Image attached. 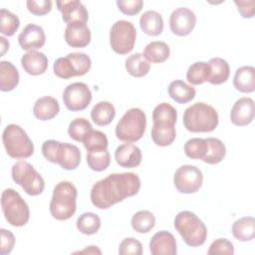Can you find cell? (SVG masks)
Returning <instances> with one entry per match:
<instances>
[{
  "instance_id": "obj_1",
  "label": "cell",
  "mask_w": 255,
  "mask_h": 255,
  "mask_svg": "<svg viewBox=\"0 0 255 255\" xmlns=\"http://www.w3.org/2000/svg\"><path fill=\"white\" fill-rule=\"evenodd\" d=\"M139 188L140 179L135 173H112L93 185L91 201L100 209H108L127 197L137 194Z\"/></svg>"
},
{
  "instance_id": "obj_2",
  "label": "cell",
  "mask_w": 255,
  "mask_h": 255,
  "mask_svg": "<svg viewBox=\"0 0 255 255\" xmlns=\"http://www.w3.org/2000/svg\"><path fill=\"white\" fill-rule=\"evenodd\" d=\"M182 121L188 131L210 132L217 128L219 118L213 107L200 102L191 105L184 111Z\"/></svg>"
},
{
  "instance_id": "obj_3",
  "label": "cell",
  "mask_w": 255,
  "mask_h": 255,
  "mask_svg": "<svg viewBox=\"0 0 255 255\" xmlns=\"http://www.w3.org/2000/svg\"><path fill=\"white\" fill-rule=\"evenodd\" d=\"M44 157L53 163L59 164L63 169L74 170L81 162V151L75 144L60 142L55 139L45 140L42 144Z\"/></svg>"
},
{
  "instance_id": "obj_4",
  "label": "cell",
  "mask_w": 255,
  "mask_h": 255,
  "mask_svg": "<svg viewBox=\"0 0 255 255\" xmlns=\"http://www.w3.org/2000/svg\"><path fill=\"white\" fill-rule=\"evenodd\" d=\"M77 188L72 182H59L54 187L50 202L51 215L57 220L70 219L77 209Z\"/></svg>"
},
{
  "instance_id": "obj_5",
  "label": "cell",
  "mask_w": 255,
  "mask_h": 255,
  "mask_svg": "<svg viewBox=\"0 0 255 255\" xmlns=\"http://www.w3.org/2000/svg\"><path fill=\"white\" fill-rule=\"evenodd\" d=\"M173 224L188 246L198 247L204 244L207 237V228L193 212L186 210L178 212Z\"/></svg>"
},
{
  "instance_id": "obj_6",
  "label": "cell",
  "mask_w": 255,
  "mask_h": 255,
  "mask_svg": "<svg viewBox=\"0 0 255 255\" xmlns=\"http://www.w3.org/2000/svg\"><path fill=\"white\" fill-rule=\"evenodd\" d=\"M146 128V116L138 108L128 110L116 126L117 137L126 142H134L139 140Z\"/></svg>"
},
{
  "instance_id": "obj_7",
  "label": "cell",
  "mask_w": 255,
  "mask_h": 255,
  "mask_svg": "<svg viewBox=\"0 0 255 255\" xmlns=\"http://www.w3.org/2000/svg\"><path fill=\"white\" fill-rule=\"evenodd\" d=\"M6 152L13 158H27L34 153V144L26 131L18 125H8L2 133Z\"/></svg>"
},
{
  "instance_id": "obj_8",
  "label": "cell",
  "mask_w": 255,
  "mask_h": 255,
  "mask_svg": "<svg viewBox=\"0 0 255 255\" xmlns=\"http://www.w3.org/2000/svg\"><path fill=\"white\" fill-rule=\"evenodd\" d=\"M1 207L5 219L15 227L28 223L30 209L26 201L13 188H6L1 195Z\"/></svg>"
},
{
  "instance_id": "obj_9",
  "label": "cell",
  "mask_w": 255,
  "mask_h": 255,
  "mask_svg": "<svg viewBox=\"0 0 255 255\" xmlns=\"http://www.w3.org/2000/svg\"><path fill=\"white\" fill-rule=\"evenodd\" d=\"M12 178L23 190L32 196L39 195L45 188V181L42 175L25 160L17 161L12 166Z\"/></svg>"
},
{
  "instance_id": "obj_10",
  "label": "cell",
  "mask_w": 255,
  "mask_h": 255,
  "mask_svg": "<svg viewBox=\"0 0 255 255\" xmlns=\"http://www.w3.org/2000/svg\"><path fill=\"white\" fill-rule=\"evenodd\" d=\"M92 67L91 58L80 52L70 53L65 57L58 58L53 66L54 74L62 79H70L86 75Z\"/></svg>"
},
{
  "instance_id": "obj_11",
  "label": "cell",
  "mask_w": 255,
  "mask_h": 255,
  "mask_svg": "<svg viewBox=\"0 0 255 255\" xmlns=\"http://www.w3.org/2000/svg\"><path fill=\"white\" fill-rule=\"evenodd\" d=\"M136 39V30L133 24L127 20L115 22L110 31V44L112 49L120 55L132 51Z\"/></svg>"
},
{
  "instance_id": "obj_12",
  "label": "cell",
  "mask_w": 255,
  "mask_h": 255,
  "mask_svg": "<svg viewBox=\"0 0 255 255\" xmlns=\"http://www.w3.org/2000/svg\"><path fill=\"white\" fill-rule=\"evenodd\" d=\"M202 171L198 167L190 164L178 167L173 176L174 186L180 193H194L202 186Z\"/></svg>"
},
{
  "instance_id": "obj_13",
  "label": "cell",
  "mask_w": 255,
  "mask_h": 255,
  "mask_svg": "<svg viewBox=\"0 0 255 255\" xmlns=\"http://www.w3.org/2000/svg\"><path fill=\"white\" fill-rule=\"evenodd\" d=\"M92 101V92L85 83L76 82L66 87L63 93V102L72 112L83 111Z\"/></svg>"
},
{
  "instance_id": "obj_14",
  "label": "cell",
  "mask_w": 255,
  "mask_h": 255,
  "mask_svg": "<svg viewBox=\"0 0 255 255\" xmlns=\"http://www.w3.org/2000/svg\"><path fill=\"white\" fill-rule=\"evenodd\" d=\"M196 24V16L188 8L180 7L172 11L169 17V28L177 36H186L191 33Z\"/></svg>"
},
{
  "instance_id": "obj_15",
  "label": "cell",
  "mask_w": 255,
  "mask_h": 255,
  "mask_svg": "<svg viewBox=\"0 0 255 255\" xmlns=\"http://www.w3.org/2000/svg\"><path fill=\"white\" fill-rule=\"evenodd\" d=\"M58 10L62 13V19L67 25L82 23L87 24L89 13L85 5L78 0L57 1Z\"/></svg>"
},
{
  "instance_id": "obj_16",
  "label": "cell",
  "mask_w": 255,
  "mask_h": 255,
  "mask_svg": "<svg viewBox=\"0 0 255 255\" xmlns=\"http://www.w3.org/2000/svg\"><path fill=\"white\" fill-rule=\"evenodd\" d=\"M46 36L42 27L36 24H28L18 36L20 47L26 51H35L45 45Z\"/></svg>"
},
{
  "instance_id": "obj_17",
  "label": "cell",
  "mask_w": 255,
  "mask_h": 255,
  "mask_svg": "<svg viewBox=\"0 0 255 255\" xmlns=\"http://www.w3.org/2000/svg\"><path fill=\"white\" fill-rule=\"evenodd\" d=\"M254 101L251 98L243 97L235 102L230 112L232 124L238 127H245L254 119Z\"/></svg>"
},
{
  "instance_id": "obj_18",
  "label": "cell",
  "mask_w": 255,
  "mask_h": 255,
  "mask_svg": "<svg viewBox=\"0 0 255 255\" xmlns=\"http://www.w3.org/2000/svg\"><path fill=\"white\" fill-rule=\"evenodd\" d=\"M149 251L152 255H175L177 248L173 234L165 230L156 232L150 239Z\"/></svg>"
},
{
  "instance_id": "obj_19",
  "label": "cell",
  "mask_w": 255,
  "mask_h": 255,
  "mask_svg": "<svg viewBox=\"0 0 255 255\" xmlns=\"http://www.w3.org/2000/svg\"><path fill=\"white\" fill-rule=\"evenodd\" d=\"M141 150L133 143L127 142L117 147L115 151V159L117 163L126 168H133L141 162Z\"/></svg>"
},
{
  "instance_id": "obj_20",
  "label": "cell",
  "mask_w": 255,
  "mask_h": 255,
  "mask_svg": "<svg viewBox=\"0 0 255 255\" xmlns=\"http://www.w3.org/2000/svg\"><path fill=\"white\" fill-rule=\"evenodd\" d=\"M65 40L73 48H84L91 42L92 34L87 24L75 23L67 25L65 29Z\"/></svg>"
},
{
  "instance_id": "obj_21",
  "label": "cell",
  "mask_w": 255,
  "mask_h": 255,
  "mask_svg": "<svg viewBox=\"0 0 255 255\" xmlns=\"http://www.w3.org/2000/svg\"><path fill=\"white\" fill-rule=\"evenodd\" d=\"M21 64L27 74L32 76H39L47 71L48 58L42 52L29 51L22 56Z\"/></svg>"
},
{
  "instance_id": "obj_22",
  "label": "cell",
  "mask_w": 255,
  "mask_h": 255,
  "mask_svg": "<svg viewBox=\"0 0 255 255\" xmlns=\"http://www.w3.org/2000/svg\"><path fill=\"white\" fill-rule=\"evenodd\" d=\"M60 112L58 101L53 97H42L38 99L33 107L34 116L40 121H49L55 118Z\"/></svg>"
},
{
  "instance_id": "obj_23",
  "label": "cell",
  "mask_w": 255,
  "mask_h": 255,
  "mask_svg": "<svg viewBox=\"0 0 255 255\" xmlns=\"http://www.w3.org/2000/svg\"><path fill=\"white\" fill-rule=\"evenodd\" d=\"M235 89L241 93H252L255 90V69L252 66H243L236 70L233 77Z\"/></svg>"
},
{
  "instance_id": "obj_24",
  "label": "cell",
  "mask_w": 255,
  "mask_h": 255,
  "mask_svg": "<svg viewBox=\"0 0 255 255\" xmlns=\"http://www.w3.org/2000/svg\"><path fill=\"white\" fill-rule=\"evenodd\" d=\"M207 64L209 68L207 82L212 85H221L228 80L230 68L227 61L222 58L215 57L211 58Z\"/></svg>"
},
{
  "instance_id": "obj_25",
  "label": "cell",
  "mask_w": 255,
  "mask_h": 255,
  "mask_svg": "<svg viewBox=\"0 0 255 255\" xmlns=\"http://www.w3.org/2000/svg\"><path fill=\"white\" fill-rule=\"evenodd\" d=\"M168 96L178 104H186L195 97V89L181 80L172 81L167 88Z\"/></svg>"
},
{
  "instance_id": "obj_26",
  "label": "cell",
  "mask_w": 255,
  "mask_h": 255,
  "mask_svg": "<svg viewBox=\"0 0 255 255\" xmlns=\"http://www.w3.org/2000/svg\"><path fill=\"white\" fill-rule=\"evenodd\" d=\"M139 25L141 30L149 36H158L163 31V19L153 10H148L140 16Z\"/></svg>"
},
{
  "instance_id": "obj_27",
  "label": "cell",
  "mask_w": 255,
  "mask_h": 255,
  "mask_svg": "<svg viewBox=\"0 0 255 255\" xmlns=\"http://www.w3.org/2000/svg\"><path fill=\"white\" fill-rule=\"evenodd\" d=\"M19 84V72L17 68L8 61L0 62V90L9 92Z\"/></svg>"
},
{
  "instance_id": "obj_28",
  "label": "cell",
  "mask_w": 255,
  "mask_h": 255,
  "mask_svg": "<svg viewBox=\"0 0 255 255\" xmlns=\"http://www.w3.org/2000/svg\"><path fill=\"white\" fill-rule=\"evenodd\" d=\"M116 117V109L110 102L102 101L97 103L92 111L91 118L93 122L100 127L110 125Z\"/></svg>"
},
{
  "instance_id": "obj_29",
  "label": "cell",
  "mask_w": 255,
  "mask_h": 255,
  "mask_svg": "<svg viewBox=\"0 0 255 255\" xmlns=\"http://www.w3.org/2000/svg\"><path fill=\"white\" fill-rule=\"evenodd\" d=\"M231 230L237 240L250 241L255 236V219L252 216L241 217L233 223Z\"/></svg>"
},
{
  "instance_id": "obj_30",
  "label": "cell",
  "mask_w": 255,
  "mask_h": 255,
  "mask_svg": "<svg viewBox=\"0 0 255 255\" xmlns=\"http://www.w3.org/2000/svg\"><path fill=\"white\" fill-rule=\"evenodd\" d=\"M176 137L174 125L153 124L151 128V138L156 145L167 146L171 144Z\"/></svg>"
},
{
  "instance_id": "obj_31",
  "label": "cell",
  "mask_w": 255,
  "mask_h": 255,
  "mask_svg": "<svg viewBox=\"0 0 255 255\" xmlns=\"http://www.w3.org/2000/svg\"><path fill=\"white\" fill-rule=\"evenodd\" d=\"M170 50L166 43L162 41H152L143 50V57L151 63H162L169 57Z\"/></svg>"
},
{
  "instance_id": "obj_32",
  "label": "cell",
  "mask_w": 255,
  "mask_h": 255,
  "mask_svg": "<svg viewBox=\"0 0 255 255\" xmlns=\"http://www.w3.org/2000/svg\"><path fill=\"white\" fill-rule=\"evenodd\" d=\"M125 66L127 72L135 78L145 76L150 70V64L141 53H135L127 58Z\"/></svg>"
},
{
  "instance_id": "obj_33",
  "label": "cell",
  "mask_w": 255,
  "mask_h": 255,
  "mask_svg": "<svg viewBox=\"0 0 255 255\" xmlns=\"http://www.w3.org/2000/svg\"><path fill=\"white\" fill-rule=\"evenodd\" d=\"M207 142V150L202 160L208 164H217L222 161L226 154L224 143L215 137L205 138Z\"/></svg>"
},
{
  "instance_id": "obj_34",
  "label": "cell",
  "mask_w": 255,
  "mask_h": 255,
  "mask_svg": "<svg viewBox=\"0 0 255 255\" xmlns=\"http://www.w3.org/2000/svg\"><path fill=\"white\" fill-rule=\"evenodd\" d=\"M87 163L92 170L103 171L111 163V155L108 148L92 149L87 152Z\"/></svg>"
},
{
  "instance_id": "obj_35",
  "label": "cell",
  "mask_w": 255,
  "mask_h": 255,
  "mask_svg": "<svg viewBox=\"0 0 255 255\" xmlns=\"http://www.w3.org/2000/svg\"><path fill=\"white\" fill-rule=\"evenodd\" d=\"M130 224L137 233H147L155 225V217L148 210H139L131 217Z\"/></svg>"
},
{
  "instance_id": "obj_36",
  "label": "cell",
  "mask_w": 255,
  "mask_h": 255,
  "mask_svg": "<svg viewBox=\"0 0 255 255\" xmlns=\"http://www.w3.org/2000/svg\"><path fill=\"white\" fill-rule=\"evenodd\" d=\"M78 230L85 235H92L101 228V218L93 212H85L81 214L76 222Z\"/></svg>"
},
{
  "instance_id": "obj_37",
  "label": "cell",
  "mask_w": 255,
  "mask_h": 255,
  "mask_svg": "<svg viewBox=\"0 0 255 255\" xmlns=\"http://www.w3.org/2000/svg\"><path fill=\"white\" fill-rule=\"evenodd\" d=\"M92 130L93 127L91 123L84 118H77L73 120L68 128V133L70 137L80 142H84Z\"/></svg>"
},
{
  "instance_id": "obj_38",
  "label": "cell",
  "mask_w": 255,
  "mask_h": 255,
  "mask_svg": "<svg viewBox=\"0 0 255 255\" xmlns=\"http://www.w3.org/2000/svg\"><path fill=\"white\" fill-rule=\"evenodd\" d=\"M176 110L167 103H161L157 105L152 112L153 124L174 125L176 123Z\"/></svg>"
},
{
  "instance_id": "obj_39",
  "label": "cell",
  "mask_w": 255,
  "mask_h": 255,
  "mask_svg": "<svg viewBox=\"0 0 255 255\" xmlns=\"http://www.w3.org/2000/svg\"><path fill=\"white\" fill-rule=\"evenodd\" d=\"M209 68L205 62L193 63L186 72V80L192 85H201L208 79Z\"/></svg>"
},
{
  "instance_id": "obj_40",
  "label": "cell",
  "mask_w": 255,
  "mask_h": 255,
  "mask_svg": "<svg viewBox=\"0 0 255 255\" xmlns=\"http://www.w3.org/2000/svg\"><path fill=\"white\" fill-rule=\"evenodd\" d=\"M20 26L18 16L9 10L2 8L0 10V32L5 36H13Z\"/></svg>"
},
{
  "instance_id": "obj_41",
  "label": "cell",
  "mask_w": 255,
  "mask_h": 255,
  "mask_svg": "<svg viewBox=\"0 0 255 255\" xmlns=\"http://www.w3.org/2000/svg\"><path fill=\"white\" fill-rule=\"evenodd\" d=\"M207 150V142L205 138L193 137L184 143L185 155L191 159H202Z\"/></svg>"
},
{
  "instance_id": "obj_42",
  "label": "cell",
  "mask_w": 255,
  "mask_h": 255,
  "mask_svg": "<svg viewBox=\"0 0 255 255\" xmlns=\"http://www.w3.org/2000/svg\"><path fill=\"white\" fill-rule=\"evenodd\" d=\"M83 144L87 150L102 149V148H108L109 141H108L107 135L103 131L93 129L90 132V134L86 137Z\"/></svg>"
},
{
  "instance_id": "obj_43",
  "label": "cell",
  "mask_w": 255,
  "mask_h": 255,
  "mask_svg": "<svg viewBox=\"0 0 255 255\" xmlns=\"http://www.w3.org/2000/svg\"><path fill=\"white\" fill-rule=\"evenodd\" d=\"M119 253L121 255H141L142 245L135 238H125L119 246Z\"/></svg>"
},
{
  "instance_id": "obj_44",
  "label": "cell",
  "mask_w": 255,
  "mask_h": 255,
  "mask_svg": "<svg viewBox=\"0 0 255 255\" xmlns=\"http://www.w3.org/2000/svg\"><path fill=\"white\" fill-rule=\"evenodd\" d=\"M234 253L233 244L226 238H218L214 240L207 251V254H228L232 255Z\"/></svg>"
},
{
  "instance_id": "obj_45",
  "label": "cell",
  "mask_w": 255,
  "mask_h": 255,
  "mask_svg": "<svg viewBox=\"0 0 255 255\" xmlns=\"http://www.w3.org/2000/svg\"><path fill=\"white\" fill-rule=\"evenodd\" d=\"M52 5L53 3L50 0H28L26 2V6L29 12L36 16H43L48 14L52 9Z\"/></svg>"
},
{
  "instance_id": "obj_46",
  "label": "cell",
  "mask_w": 255,
  "mask_h": 255,
  "mask_svg": "<svg viewBox=\"0 0 255 255\" xmlns=\"http://www.w3.org/2000/svg\"><path fill=\"white\" fill-rule=\"evenodd\" d=\"M117 5L119 10L125 15L132 16L140 12L143 2L141 0H118Z\"/></svg>"
},
{
  "instance_id": "obj_47",
  "label": "cell",
  "mask_w": 255,
  "mask_h": 255,
  "mask_svg": "<svg viewBox=\"0 0 255 255\" xmlns=\"http://www.w3.org/2000/svg\"><path fill=\"white\" fill-rule=\"evenodd\" d=\"M0 232H1L0 253H1V255H6V254L11 253V251L14 248L15 236H14V234L11 231L6 230L4 228H2L0 230Z\"/></svg>"
},
{
  "instance_id": "obj_48",
  "label": "cell",
  "mask_w": 255,
  "mask_h": 255,
  "mask_svg": "<svg viewBox=\"0 0 255 255\" xmlns=\"http://www.w3.org/2000/svg\"><path fill=\"white\" fill-rule=\"evenodd\" d=\"M235 5L243 18H252L254 15V0L249 1H234Z\"/></svg>"
},
{
  "instance_id": "obj_49",
  "label": "cell",
  "mask_w": 255,
  "mask_h": 255,
  "mask_svg": "<svg viewBox=\"0 0 255 255\" xmlns=\"http://www.w3.org/2000/svg\"><path fill=\"white\" fill-rule=\"evenodd\" d=\"M0 45H1V53H0V55L3 56L5 54V52L9 49V42L4 37H0Z\"/></svg>"
},
{
  "instance_id": "obj_50",
  "label": "cell",
  "mask_w": 255,
  "mask_h": 255,
  "mask_svg": "<svg viewBox=\"0 0 255 255\" xmlns=\"http://www.w3.org/2000/svg\"><path fill=\"white\" fill-rule=\"evenodd\" d=\"M80 252H81V253H86V252H88V253H99V254L102 253L101 250L97 248V246H89V248L84 249V250H82V251H80Z\"/></svg>"
}]
</instances>
